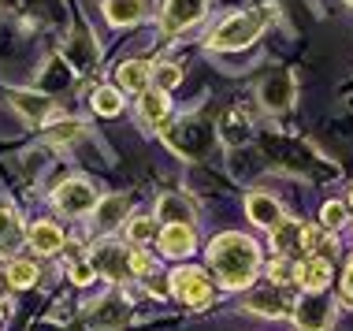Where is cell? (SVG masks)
Here are the masks:
<instances>
[{"instance_id":"cell-15","label":"cell","mask_w":353,"mask_h":331,"mask_svg":"<svg viewBox=\"0 0 353 331\" xmlns=\"http://www.w3.org/2000/svg\"><path fill=\"white\" fill-rule=\"evenodd\" d=\"M63 56H68V63H74L79 71H85V68L97 63V41H93L85 30H79L68 45H63Z\"/></svg>"},{"instance_id":"cell-24","label":"cell","mask_w":353,"mask_h":331,"mask_svg":"<svg viewBox=\"0 0 353 331\" xmlns=\"http://www.w3.org/2000/svg\"><path fill=\"white\" fill-rule=\"evenodd\" d=\"M157 216H164L168 223H190V220H194V209H190L186 197L164 194V197H160V205H157Z\"/></svg>"},{"instance_id":"cell-40","label":"cell","mask_w":353,"mask_h":331,"mask_svg":"<svg viewBox=\"0 0 353 331\" xmlns=\"http://www.w3.org/2000/svg\"><path fill=\"white\" fill-rule=\"evenodd\" d=\"M350 4H353V0H350Z\"/></svg>"},{"instance_id":"cell-20","label":"cell","mask_w":353,"mask_h":331,"mask_svg":"<svg viewBox=\"0 0 353 331\" xmlns=\"http://www.w3.org/2000/svg\"><path fill=\"white\" fill-rule=\"evenodd\" d=\"M104 15H108L112 26H130L145 15V4H141V0H108V4H104Z\"/></svg>"},{"instance_id":"cell-2","label":"cell","mask_w":353,"mask_h":331,"mask_svg":"<svg viewBox=\"0 0 353 331\" xmlns=\"http://www.w3.org/2000/svg\"><path fill=\"white\" fill-rule=\"evenodd\" d=\"M264 153H268L272 164H279L294 175H305L309 183H331V179H339L335 160H327L316 146H309L301 138H268L264 141Z\"/></svg>"},{"instance_id":"cell-8","label":"cell","mask_w":353,"mask_h":331,"mask_svg":"<svg viewBox=\"0 0 353 331\" xmlns=\"http://www.w3.org/2000/svg\"><path fill=\"white\" fill-rule=\"evenodd\" d=\"M256 93H261V105L268 112H286L294 105V74L290 71H272Z\"/></svg>"},{"instance_id":"cell-38","label":"cell","mask_w":353,"mask_h":331,"mask_svg":"<svg viewBox=\"0 0 353 331\" xmlns=\"http://www.w3.org/2000/svg\"><path fill=\"white\" fill-rule=\"evenodd\" d=\"M4 313H8V305H4V298H0V320H4Z\"/></svg>"},{"instance_id":"cell-17","label":"cell","mask_w":353,"mask_h":331,"mask_svg":"<svg viewBox=\"0 0 353 331\" xmlns=\"http://www.w3.org/2000/svg\"><path fill=\"white\" fill-rule=\"evenodd\" d=\"M245 212H250V220L261 223V227H275V223L283 220L279 201L268 197V194H250V197H245Z\"/></svg>"},{"instance_id":"cell-26","label":"cell","mask_w":353,"mask_h":331,"mask_svg":"<svg viewBox=\"0 0 353 331\" xmlns=\"http://www.w3.org/2000/svg\"><path fill=\"white\" fill-rule=\"evenodd\" d=\"M93 108H97L101 116H119V112H123V93L108 90V86L97 90V93H93Z\"/></svg>"},{"instance_id":"cell-27","label":"cell","mask_w":353,"mask_h":331,"mask_svg":"<svg viewBox=\"0 0 353 331\" xmlns=\"http://www.w3.org/2000/svg\"><path fill=\"white\" fill-rule=\"evenodd\" d=\"M8 279H12V287H34L37 283V264L34 261H12L8 264Z\"/></svg>"},{"instance_id":"cell-18","label":"cell","mask_w":353,"mask_h":331,"mask_svg":"<svg viewBox=\"0 0 353 331\" xmlns=\"http://www.w3.org/2000/svg\"><path fill=\"white\" fill-rule=\"evenodd\" d=\"M245 305L253 309V313H264V317H286V294L283 290H275V287H264V290H253L250 301Z\"/></svg>"},{"instance_id":"cell-5","label":"cell","mask_w":353,"mask_h":331,"mask_svg":"<svg viewBox=\"0 0 353 331\" xmlns=\"http://www.w3.org/2000/svg\"><path fill=\"white\" fill-rule=\"evenodd\" d=\"M171 294L179 301H186L190 309H201L212 301V283L201 268H194V264H183V268L171 272Z\"/></svg>"},{"instance_id":"cell-41","label":"cell","mask_w":353,"mask_h":331,"mask_svg":"<svg viewBox=\"0 0 353 331\" xmlns=\"http://www.w3.org/2000/svg\"><path fill=\"white\" fill-rule=\"evenodd\" d=\"M79 331H82V328H79Z\"/></svg>"},{"instance_id":"cell-10","label":"cell","mask_w":353,"mask_h":331,"mask_svg":"<svg viewBox=\"0 0 353 331\" xmlns=\"http://www.w3.org/2000/svg\"><path fill=\"white\" fill-rule=\"evenodd\" d=\"M90 268H93V272H104L108 279H123V276H130V253H123V245L104 242V245H97V250H93Z\"/></svg>"},{"instance_id":"cell-34","label":"cell","mask_w":353,"mask_h":331,"mask_svg":"<svg viewBox=\"0 0 353 331\" xmlns=\"http://www.w3.org/2000/svg\"><path fill=\"white\" fill-rule=\"evenodd\" d=\"M130 272H134V276H145V272H152V261H149V253H141V250H134V253H130Z\"/></svg>"},{"instance_id":"cell-35","label":"cell","mask_w":353,"mask_h":331,"mask_svg":"<svg viewBox=\"0 0 353 331\" xmlns=\"http://www.w3.org/2000/svg\"><path fill=\"white\" fill-rule=\"evenodd\" d=\"M93 276H97V272H93L90 264H74V268H71V279L79 283V287H85V283H90Z\"/></svg>"},{"instance_id":"cell-37","label":"cell","mask_w":353,"mask_h":331,"mask_svg":"<svg viewBox=\"0 0 353 331\" xmlns=\"http://www.w3.org/2000/svg\"><path fill=\"white\" fill-rule=\"evenodd\" d=\"M8 287H12V279H8V272L0 268V298H4V290H8Z\"/></svg>"},{"instance_id":"cell-14","label":"cell","mask_w":353,"mask_h":331,"mask_svg":"<svg viewBox=\"0 0 353 331\" xmlns=\"http://www.w3.org/2000/svg\"><path fill=\"white\" fill-rule=\"evenodd\" d=\"M294 279H298L305 290H323L331 283V261L327 257H305L298 268H294Z\"/></svg>"},{"instance_id":"cell-19","label":"cell","mask_w":353,"mask_h":331,"mask_svg":"<svg viewBox=\"0 0 353 331\" xmlns=\"http://www.w3.org/2000/svg\"><path fill=\"white\" fill-rule=\"evenodd\" d=\"M116 79H119V86H123V90H130V93H145V90H149L152 71H149V63H141V60H127V63H119V68H116Z\"/></svg>"},{"instance_id":"cell-3","label":"cell","mask_w":353,"mask_h":331,"mask_svg":"<svg viewBox=\"0 0 353 331\" xmlns=\"http://www.w3.org/2000/svg\"><path fill=\"white\" fill-rule=\"evenodd\" d=\"M272 15H275L272 4H261V8H250V12H238L231 19H223L212 30V37H208V49H216V52L242 49V45H250L253 37L272 23Z\"/></svg>"},{"instance_id":"cell-25","label":"cell","mask_w":353,"mask_h":331,"mask_svg":"<svg viewBox=\"0 0 353 331\" xmlns=\"http://www.w3.org/2000/svg\"><path fill=\"white\" fill-rule=\"evenodd\" d=\"M141 116H145L149 123H164V116H168V93L164 90L141 93Z\"/></svg>"},{"instance_id":"cell-29","label":"cell","mask_w":353,"mask_h":331,"mask_svg":"<svg viewBox=\"0 0 353 331\" xmlns=\"http://www.w3.org/2000/svg\"><path fill=\"white\" fill-rule=\"evenodd\" d=\"M327 239H323V231H316V227H305L301 231V250L305 253H320V250H327ZM331 250H335V245H331Z\"/></svg>"},{"instance_id":"cell-4","label":"cell","mask_w":353,"mask_h":331,"mask_svg":"<svg viewBox=\"0 0 353 331\" xmlns=\"http://www.w3.org/2000/svg\"><path fill=\"white\" fill-rule=\"evenodd\" d=\"M160 138L175 149L179 157H205L208 146L216 138V123L212 116H183L179 123H160Z\"/></svg>"},{"instance_id":"cell-6","label":"cell","mask_w":353,"mask_h":331,"mask_svg":"<svg viewBox=\"0 0 353 331\" xmlns=\"http://www.w3.org/2000/svg\"><path fill=\"white\" fill-rule=\"evenodd\" d=\"M294 320H298L301 331H327L331 320H335V301L320 290H312L309 298H301L294 305Z\"/></svg>"},{"instance_id":"cell-36","label":"cell","mask_w":353,"mask_h":331,"mask_svg":"<svg viewBox=\"0 0 353 331\" xmlns=\"http://www.w3.org/2000/svg\"><path fill=\"white\" fill-rule=\"evenodd\" d=\"M342 290H346V298H353V257L346 264V276H342Z\"/></svg>"},{"instance_id":"cell-32","label":"cell","mask_w":353,"mask_h":331,"mask_svg":"<svg viewBox=\"0 0 353 331\" xmlns=\"http://www.w3.org/2000/svg\"><path fill=\"white\" fill-rule=\"evenodd\" d=\"M82 134V123L79 119H63L60 127H52V141H71Z\"/></svg>"},{"instance_id":"cell-7","label":"cell","mask_w":353,"mask_h":331,"mask_svg":"<svg viewBox=\"0 0 353 331\" xmlns=\"http://www.w3.org/2000/svg\"><path fill=\"white\" fill-rule=\"evenodd\" d=\"M56 209L68 216H85L90 209H97V190L85 179H68L56 186Z\"/></svg>"},{"instance_id":"cell-30","label":"cell","mask_w":353,"mask_h":331,"mask_svg":"<svg viewBox=\"0 0 353 331\" xmlns=\"http://www.w3.org/2000/svg\"><path fill=\"white\" fill-rule=\"evenodd\" d=\"M127 234H130V242H149L152 239V216H134Z\"/></svg>"},{"instance_id":"cell-28","label":"cell","mask_w":353,"mask_h":331,"mask_svg":"<svg viewBox=\"0 0 353 331\" xmlns=\"http://www.w3.org/2000/svg\"><path fill=\"white\" fill-rule=\"evenodd\" d=\"M320 223H323V227H331V231H335V227H342V223H346V205L327 201V205L320 209Z\"/></svg>"},{"instance_id":"cell-9","label":"cell","mask_w":353,"mask_h":331,"mask_svg":"<svg viewBox=\"0 0 353 331\" xmlns=\"http://www.w3.org/2000/svg\"><path fill=\"white\" fill-rule=\"evenodd\" d=\"M216 134H219V141H223L227 149H238L242 141H250V138H253V119H250V112L227 108L223 116H219V123H216Z\"/></svg>"},{"instance_id":"cell-12","label":"cell","mask_w":353,"mask_h":331,"mask_svg":"<svg viewBox=\"0 0 353 331\" xmlns=\"http://www.w3.org/2000/svg\"><path fill=\"white\" fill-rule=\"evenodd\" d=\"M160 250L168 257H190L197 250V239H194V227L190 223H168L160 231Z\"/></svg>"},{"instance_id":"cell-22","label":"cell","mask_w":353,"mask_h":331,"mask_svg":"<svg viewBox=\"0 0 353 331\" xmlns=\"http://www.w3.org/2000/svg\"><path fill=\"white\" fill-rule=\"evenodd\" d=\"M19 242H23V223H19V216L12 209H0V257L15 253Z\"/></svg>"},{"instance_id":"cell-39","label":"cell","mask_w":353,"mask_h":331,"mask_svg":"<svg viewBox=\"0 0 353 331\" xmlns=\"http://www.w3.org/2000/svg\"><path fill=\"white\" fill-rule=\"evenodd\" d=\"M350 201H353V194H350Z\"/></svg>"},{"instance_id":"cell-33","label":"cell","mask_w":353,"mask_h":331,"mask_svg":"<svg viewBox=\"0 0 353 331\" xmlns=\"http://www.w3.org/2000/svg\"><path fill=\"white\" fill-rule=\"evenodd\" d=\"M268 279H272V283H290V279H294V268L279 257V261L268 264Z\"/></svg>"},{"instance_id":"cell-1","label":"cell","mask_w":353,"mask_h":331,"mask_svg":"<svg viewBox=\"0 0 353 331\" xmlns=\"http://www.w3.org/2000/svg\"><path fill=\"white\" fill-rule=\"evenodd\" d=\"M208 264H212L216 279L223 283L227 290H242L253 283L261 253H256V242L250 234L227 231V234H219V239H212V245H208Z\"/></svg>"},{"instance_id":"cell-31","label":"cell","mask_w":353,"mask_h":331,"mask_svg":"<svg viewBox=\"0 0 353 331\" xmlns=\"http://www.w3.org/2000/svg\"><path fill=\"white\" fill-rule=\"evenodd\" d=\"M183 82V68H175V63H164V68H157V86L160 90H171Z\"/></svg>"},{"instance_id":"cell-11","label":"cell","mask_w":353,"mask_h":331,"mask_svg":"<svg viewBox=\"0 0 353 331\" xmlns=\"http://www.w3.org/2000/svg\"><path fill=\"white\" fill-rule=\"evenodd\" d=\"M201 15H205V0H168L164 4V30L168 34L186 30V26H194Z\"/></svg>"},{"instance_id":"cell-23","label":"cell","mask_w":353,"mask_h":331,"mask_svg":"<svg viewBox=\"0 0 353 331\" xmlns=\"http://www.w3.org/2000/svg\"><path fill=\"white\" fill-rule=\"evenodd\" d=\"M30 245L37 253H56L63 245V231L56 223H49V220H41V223H34L30 227Z\"/></svg>"},{"instance_id":"cell-13","label":"cell","mask_w":353,"mask_h":331,"mask_svg":"<svg viewBox=\"0 0 353 331\" xmlns=\"http://www.w3.org/2000/svg\"><path fill=\"white\" fill-rule=\"evenodd\" d=\"M8 97H12V105L23 112L30 123H45L52 116V97H45V93H30V90H8Z\"/></svg>"},{"instance_id":"cell-21","label":"cell","mask_w":353,"mask_h":331,"mask_svg":"<svg viewBox=\"0 0 353 331\" xmlns=\"http://www.w3.org/2000/svg\"><path fill=\"white\" fill-rule=\"evenodd\" d=\"M123 212H127V197L123 194H112L104 197V201H97V231H112V227L123 223Z\"/></svg>"},{"instance_id":"cell-16","label":"cell","mask_w":353,"mask_h":331,"mask_svg":"<svg viewBox=\"0 0 353 331\" xmlns=\"http://www.w3.org/2000/svg\"><path fill=\"white\" fill-rule=\"evenodd\" d=\"M301 220H279L272 227V242L275 250H279V257H294V253H301Z\"/></svg>"}]
</instances>
